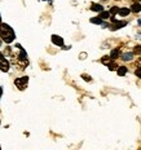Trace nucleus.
<instances>
[{
	"instance_id": "1a4fd4ad",
	"label": "nucleus",
	"mask_w": 141,
	"mask_h": 150,
	"mask_svg": "<svg viewBox=\"0 0 141 150\" xmlns=\"http://www.w3.org/2000/svg\"><path fill=\"white\" fill-rule=\"evenodd\" d=\"M133 58V53H124L123 56H122V60L123 61H131Z\"/></svg>"
},
{
	"instance_id": "7ed1b4c3",
	"label": "nucleus",
	"mask_w": 141,
	"mask_h": 150,
	"mask_svg": "<svg viewBox=\"0 0 141 150\" xmlns=\"http://www.w3.org/2000/svg\"><path fill=\"white\" fill-rule=\"evenodd\" d=\"M0 70L4 71V73H7L9 70V62L7 61V58L4 57V54L1 52H0Z\"/></svg>"
},
{
	"instance_id": "423d86ee",
	"label": "nucleus",
	"mask_w": 141,
	"mask_h": 150,
	"mask_svg": "<svg viewBox=\"0 0 141 150\" xmlns=\"http://www.w3.org/2000/svg\"><path fill=\"white\" fill-rule=\"evenodd\" d=\"M117 73H118L119 76H124V75L127 74V67L126 66H118Z\"/></svg>"
},
{
	"instance_id": "6ab92c4d",
	"label": "nucleus",
	"mask_w": 141,
	"mask_h": 150,
	"mask_svg": "<svg viewBox=\"0 0 141 150\" xmlns=\"http://www.w3.org/2000/svg\"><path fill=\"white\" fill-rule=\"evenodd\" d=\"M135 74H136V76H137V78H141V67H140V69H137V70L135 71Z\"/></svg>"
},
{
	"instance_id": "a211bd4d",
	"label": "nucleus",
	"mask_w": 141,
	"mask_h": 150,
	"mask_svg": "<svg viewBox=\"0 0 141 150\" xmlns=\"http://www.w3.org/2000/svg\"><path fill=\"white\" fill-rule=\"evenodd\" d=\"M82 76H83V79H84V80H87V82H91V76H89V75H86V74H83Z\"/></svg>"
},
{
	"instance_id": "4468645a",
	"label": "nucleus",
	"mask_w": 141,
	"mask_h": 150,
	"mask_svg": "<svg viewBox=\"0 0 141 150\" xmlns=\"http://www.w3.org/2000/svg\"><path fill=\"white\" fill-rule=\"evenodd\" d=\"M108 67H109V70H110V71H114V70H117V69H118V65L114 64V62H110V64L108 65Z\"/></svg>"
},
{
	"instance_id": "5701e85b",
	"label": "nucleus",
	"mask_w": 141,
	"mask_h": 150,
	"mask_svg": "<svg viewBox=\"0 0 141 150\" xmlns=\"http://www.w3.org/2000/svg\"><path fill=\"white\" fill-rule=\"evenodd\" d=\"M140 1H141V0H140Z\"/></svg>"
},
{
	"instance_id": "9d476101",
	"label": "nucleus",
	"mask_w": 141,
	"mask_h": 150,
	"mask_svg": "<svg viewBox=\"0 0 141 150\" xmlns=\"http://www.w3.org/2000/svg\"><path fill=\"white\" fill-rule=\"evenodd\" d=\"M109 17H111L110 12H100V18L101 20H108Z\"/></svg>"
},
{
	"instance_id": "9b49d317",
	"label": "nucleus",
	"mask_w": 141,
	"mask_h": 150,
	"mask_svg": "<svg viewBox=\"0 0 141 150\" xmlns=\"http://www.w3.org/2000/svg\"><path fill=\"white\" fill-rule=\"evenodd\" d=\"M93 12H102V5L100 4H92V7H91Z\"/></svg>"
},
{
	"instance_id": "20e7f679",
	"label": "nucleus",
	"mask_w": 141,
	"mask_h": 150,
	"mask_svg": "<svg viewBox=\"0 0 141 150\" xmlns=\"http://www.w3.org/2000/svg\"><path fill=\"white\" fill-rule=\"evenodd\" d=\"M113 23L111 25V27H110V30H113V31H115V30H118V29H122V27H124L127 25V22L126 21H113Z\"/></svg>"
},
{
	"instance_id": "6e6552de",
	"label": "nucleus",
	"mask_w": 141,
	"mask_h": 150,
	"mask_svg": "<svg viewBox=\"0 0 141 150\" xmlns=\"http://www.w3.org/2000/svg\"><path fill=\"white\" fill-rule=\"evenodd\" d=\"M118 14L119 16H123V17H124V16H128V14H130V9H128V8H120L118 11Z\"/></svg>"
},
{
	"instance_id": "2eb2a0df",
	"label": "nucleus",
	"mask_w": 141,
	"mask_h": 150,
	"mask_svg": "<svg viewBox=\"0 0 141 150\" xmlns=\"http://www.w3.org/2000/svg\"><path fill=\"white\" fill-rule=\"evenodd\" d=\"M91 22H92V23H96V25H101L102 23V20H101V18H91Z\"/></svg>"
},
{
	"instance_id": "f3484780",
	"label": "nucleus",
	"mask_w": 141,
	"mask_h": 150,
	"mask_svg": "<svg viewBox=\"0 0 141 150\" xmlns=\"http://www.w3.org/2000/svg\"><path fill=\"white\" fill-rule=\"evenodd\" d=\"M135 53H141V45H137L136 48H135V51H133V54Z\"/></svg>"
},
{
	"instance_id": "dca6fc26",
	"label": "nucleus",
	"mask_w": 141,
	"mask_h": 150,
	"mask_svg": "<svg viewBox=\"0 0 141 150\" xmlns=\"http://www.w3.org/2000/svg\"><path fill=\"white\" fill-rule=\"evenodd\" d=\"M118 11H119L118 7H113V8L110 9V16H115V14L118 13Z\"/></svg>"
},
{
	"instance_id": "f8f14e48",
	"label": "nucleus",
	"mask_w": 141,
	"mask_h": 150,
	"mask_svg": "<svg viewBox=\"0 0 141 150\" xmlns=\"http://www.w3.org/2000/svg\"><path fill=\"white\" fill-rule=\"evenodd\" d=\"M118 56H119V49H113L111 53H110V58H111V60L118 58Z\"/></svg>"
},
{
	"instance_id": "0eeeda50",
	"label": "nucleus",
	"mask_w": 141,
	"mask_h": 150,
	"mask_svg": "<svg viewBox=\"0 0 141 150\" xmlns=\"http://www.w3.org/2000/svg\"><path fill=\"white\" fill-rule=\"evenodd\" d=\"M131 11H132L133 13H139V12H141V5H140V3H133L132 7H131Z\"/></svg>"
},
{
	"instance_id": "f03ea898",
	"label": "nucleus",
	"mask_w": 141,
	"mask_h": 150,
	"mask_svg": "<svg viewBox=\"0 0 141 150\" xmlns=\"http://www.w3.org/2000/svg\"><path fill=\"white\" fill-rule=\"evenodd\" d=\"M16 87H17L20 91H23V89H26L27 88V84H29V78L27 76H21V78H17L16 79Z\"/></svg>"
},
{
	"instance_id": "aec40b11",
	"label": "nucleus",
	"mask_w": 141,
	"mask_h": 150,
	"mask_svg": "<svg viewBox=\"0 0 141 150\" xmlns=\"http://www.w3.org/2000/svg\"><path fill=\"white\" fill-rule=\"evenodd\" d=\"M1 95H3V88L0 87V97H1Z\"/></svg>"
},
{
	"instance_id": "ddd939ff",
	"label": "nucleus",
	"mask_w": 141,
	"mask_h": 150,
	"mask_svg": "<svg viewBox=\"0 0 141 150\" xmlns=\"http://www.w3.org/2000/svg\"><path fill=\"white\" fill-rule=\"evenodd\" d=\"M101 62H102V64H104V65H106V66H108V65H109V64H110V62H111V58L109 57V56H105V57H102Z\"/></svg>"
},
{
	"instance_id": "39448f33",
	"label": "nucleus",
	"mask_w": 141,
	"mask_h": 150,
	"mask_svg": "<svg viewBox=\"0 0 141 150\" xmlns=\"http://www.w3.org/2000/svg\"><path fill=\"white\" fill-rule=\"evenodd\" d=\"M52 43L56 45H58V47H62L64 45V39L58 35H52Z\"/></svg>"
},
{
	"instance_id": "4be33fe9",
	"label": "nucleus",
	"mask_w": 141,
	"mask_h": 150,
	"mask_svg": "<svg viewBox=\"0 0 141 150\" xmlns=\"http://www.w3.org/2000/svg\"><path fill=\"white\" fill-rule=\"evenodd\" d=\"M0 23H1V20H0Z\"/></svg>"
},
{
	"instance_id": "412c9836",
	"label": "nucleus",
	"mask_w": 141,
	"mask_h": 150,
	"mask_svg": "<svg viewBox=\"0 0 141 150\" xmlns=\"http://www.w3.org/2000/svg\"><path fill=\"white\" fill-rule=\"evenodd\" d=\"M139 25H140V26H141V18H140V20H139Z\"/></svg>"
},
{
	"instance_id": "f257e3e1",
	"label": "nucleus",
	"mask_w": 141,
	"mask_h": 150,
	"mask_svg": "<svg viewBox=\"0 0 141 150\" xmlns=\"http://www.w3.org/2000/svg\"><path fill=\"white\" fill-rule=\"evenodd\" d=\"M0 36H1V39L4 40L7 44H9V43H12L14 40L16 34H14V31L12 30V27L9 26V25L0 23Z\"/></svg>"
}]
</instances>
